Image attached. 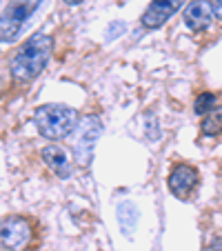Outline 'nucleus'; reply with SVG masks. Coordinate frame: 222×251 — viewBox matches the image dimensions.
<instances>
[{
	"label": "nucleus",
	"instance_id": "obj_1",
	"mask_svg": "<svg viewBox=\"0 0 222 251\" xmlns=\"http://www.w3.org/2000/svg\"><path fill=\"white\" fill-rule=\"evenodd\" d=\"M53 49V40L47 33H33L31 38L11 58V76L20 82H31L43 74Z\"/></svg>",
	"mask_w": 222,
	"mask_h": 251
},
{
	"label": "nucleus",
	"instance_id": "obj_2",
	"mask_svg": "<svg viewBox=\"0 0 222 251\" xmlns=\"http://www.w3.org/2000/svg\"><path fill=\"white\" fill-rule=\"evenodd\" d=\"M33 125L43 138L60 140L78 127V111L67 107V104H40L33 111Z\"/></svg>",
	"mask_w": 222,
	"mask_h": 251
},
{
	"label": "nucleus",
	"instance_id": "obj_3",
	"mask_svg": "<svg viewBox=\"0 0 222 251\" xmlns=\"http://www.w3.org/2000/svg\"><path fill=\"white\" fill-rule=\"evenodd\" d=\"M43 5V0H9V5L2 9V20H0V38L9 45L20 36L27 20L36 14V9Z\"/></svg>",
	"mask_w": 222,
	"mask_h": 251
},
{
	"label": "nucleus",
	"instance_id": "obj_4",
	"mask_svg": "<svg viewBox=\"0 0 222 251\" xmlns=\"http://www.w3.org/2000/svg\"><path fill=\"white\" fill-rule=\"evenodd\" d=\"M167 185H169V191L178 200H191L200 187V174L196 167L187 165V162H180V165H175L171 169Z\"/></svg>",
	"mask_w": 222,
	"mask_h": 251
},
{
	"label": "nucleus",
	"instance_id": "obj_5",
	"mask_svg": "<svg viewBox=\"0 0 222 251\" xmlns=\"http://www.w3.org/2000/svg\"><path fill=\"white\" fill-rule=\"evenodd\" d=\"M100 131H102V127H100V120L96 116H87L80 123V131H78L76 145H74V156H76V162H80L82 167H87L94 158V145L98 142Z\"/></svg>",
	"mask_w": 222,
	"mask_h": 251
},
{
	"label": "nucleus",
	"instance_id": "obj_6",
	"mask_svg": "<svg viewBox=\"0 0 222 251\" xmlns=\"http://www.w3.org/2000/svg\"><path fill=\"white\" fill-rule=\"evenodd\" d=\"M31 238L29 223L20 216H7L2 220V247L7 251H23Z\"/></svg>",
	"mask_w": 222,
	"mask_h": 251
},
{
	"label": "nucleus",
	"instance_id": "obj_7",
	"mask_svg": "<svg viewBox=\"0 0 222 251\" xmlns=\"http://www.w3.org/2000/svg\"><path fill=\"white\" fill-rule=\"evenodd\" d=\"M187 0H151L149 7L145 9L140 23L145 29H158L184 5Z\"/></svg>",
	"mask_w": 222,
	"mask_h": 251
},
{
	"label": "nucleus",
	"instance_id": "obj_8",
	"mask_svg": "<svg viewBox=\"0 0 222 251\" xmlns=\"http://www.w3.org/2000/svg\"><path fill=\"white\" fill-rule=\"evenodd\" d=\"M184 27L191 31H202L211 25L213 20V7L207 0H191L189 5L184 7Z\"/></svg>",
	"mask_w": 222,
	"mask_h": 251
},
{
	"label": "nucleus",
	"instance_id": "obj_9",
	"mask_svg": "<svg viewBox=\"0 0 222 251\" xmlns=\"http://www.w3.org/2000/svg\"><path fill=\"white\" fill-rule=\"evenodd\" d=\"M43 160L47 162V167L58 176V178H69L71 176V165H69V158H67L65 149L56 147V145H49V147L43 149Z\"/></svg>",
	"mask_w": 222,
	"mask_h": 251
},
{
	"label": "nucleus",
	"instance_id": "obj_10",
	"mask_svg": "<svg viewBox=\"0 0 222 251\" xmlns=\"http://www.w3.org/2000/svg\"><path fill=\"white\" fill-rule=\"evenodd\" d=\"M136 220H138V209L133 207V202H129V200L120 202L118 204V223L127 238H131L133 229H136Z\"/></svg>",
	"mask_w": 222,
	"mask_h": 251
},
{
	"label": "nucleus",
	"instance_id": "obj_11",
	"mask_svg": "<svg viewBox=\"0 0 222 251\" xmlns=\"http://www.w3.org/2000/svg\"><path fill=\"white\" fill-rule=\"evenodd\" d=\"M200 127H202L204 136H218V133H222V107L220 104H216L209 114L202 116Z\"/></svg>",
	"mask_w": 222,
	"mask_h": 251
},
{
	"label": "nucleus",
	"instance_id": "obj_12",
	"mask_svg": "<svg viewBox=\"0 0 222 251\" xmlns=\"http://www.w3.org/2000/svg\"><path fill=\"white\" fill-rule=\"evenodd\" d=\"M216 102H218L216 94H211V91H204V94H200L198 98H196L194 109H196V114H198V116H204V114H209V111L216 107Z\"/></svg>",
	"mask_w": 222,
	"mask_h": 251
},
{
	"label": "nucleus",
	"instance_id": "obj_13",
	"mask_svg": "<svg viewBox=\"0 0 222 251\" xmlns=\"http://www.w3.org/2000/svg\"><path fill=\"white\" fill-rule=\"evenodd\" d=\"M124 31H127V23H123V20H118V23H111V25H109V29H107V40L120 38Z\"/></svg>",
	"mask_w": 222,
	"mask_h": 251
},
{
	"label": "nucleus",
	"instance_id": "obj_14",
	"mask_svg": "<svg viewBox=\"0 0 222 251\" xmlns=\"http://www.w3.org/2000/svg\"><path fill=\"white\" fill-rule=\"evenodd\" d=\"M209 2H211V7H213V14L222 20V0H209Z\"/></svg>",
	"mask_w": 222,
	"mask_h": 251
},
{
	"label": "nucleus",
	"instance_id": "obj_15",
	"mask_svg": "<svg viewBox=\"0 0 222 251\" xmlns=\"http://www.w3.org/2000/svg\"><path fill=\"white\" fill-rule=\"evenodd\" d=\"M204 251H222V238H216V240H213Z\"/></svg>",
	"mask_w": 222,
	"mask_h": 251
},
{
	"label": "nucleus",
	"instance_id": "obj_16",
	"mask_svg": "<svg viewBox=\"0 0 222 251\" xmlns=\"http://www.w3.org/2000/svg\"><path fill=\"white\" fill-rule=\"evenodd\" d=\"M62 2H67V5H80V2H85V0H62Z\"/></svg>",
	"mask_w": 222,
	"mask_h": 251
}]
</instances>
